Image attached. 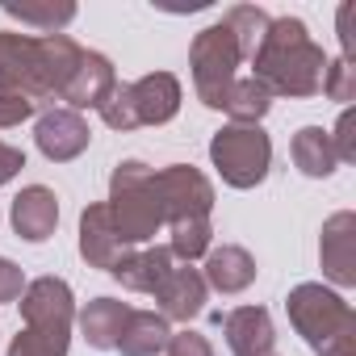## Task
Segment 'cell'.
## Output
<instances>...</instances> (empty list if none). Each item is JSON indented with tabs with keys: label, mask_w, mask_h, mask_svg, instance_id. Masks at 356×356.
<instances>
[{
	"label": "cell",
	"mask_w": 356,
	"mask_h": 356,
	"mask_svg": "<svg viewBox=\"0 0 356 356\" xmlns=\"http://www.w3.org/2000/svg\"><path fill=\"white\" fill-rule=\"evenodd\" d=\"M176 268V260H172V252L168 248H143V252H126L113 268H109V277H118L126 289H134V293H155L159 289V281L168 277Z\"/></svg>",
	"instance_id": "cell-19"
},
{
	"label": "cell",
	"mask_w": 356,
	"mask_h": 356,
	"mask_svg": "<svg viewBox=\"0 0 356 356\" xmlns=\"http://www.w3.org/2000/svg\"><path fill=\"white\" fill-rule=\"evenodd\" d=\"M0 92H22L38 101V38L0 34Z\"/></svg>",
	"instance_id": "cell-11"
},
{
	"label": "cell",
	"mask_w": 356,
	"mask_h": 356,
	"mask_svg": "<svg viewBox=\"0 0 356 356\" xmlns=\"http://www.w3.org/2000/svg\"><path fill=\"white\" fill-rule=\"evenodd\" d=\"M352 13H356V5H343V9H339V42H343V59H352V55H356V30H352Z\"/></svg>",
	"instance_id": "cell-33"
},
{
	"label": "cell",
	"mask_w": 356,
	"mask_h": 356,
	"mask_svg": "<svg viewBox=\"0 0 356 356\" xmlns=\"http://www.w3.org/2000/svg\"><path fill=\"white\" fill-rule=\"evenodd\" d=\"M331 147H335V155H339L343 163H352V159H356V113H352V109H343V113H339L335 134H331Z\"/></svg>",
	"instance_id": "cell-29"
},
{
	"label": "cell",
	"mask_w": 356,
	"mask_h": 356,
	"mask_svg": "<svg viewBox=\"0 0 356 356\" xmlns=\"http://www.w3.org/2000/svg\"><path fill=\"white\" fill-rule=\"evenodd\" d=\"M0 9H5L9 17H17L22 26L42 30V34H59V30L76 17V5H72V0H47V5H26V0H22V5H13V0H5Z\"/></svg>",
	"instance_id": "cell-24"
},
{
	"label": "cell",
	"mask_w": 356,
	"mask_h": 356,
	"mask_svg": "<svg viewBox=\"0 0 356 356\" xmlns=\"http://www.w3.org/2000/svg\"><path fill=\"white\" fill-rule=\"evenodd\" d=\"M22 168H26V151H22V147H9V143H0V185H9Z\"/></svg>",
	"instance_id": "cell-32"
},
{
	"label": "cell",
	"mask_w": 356,
	"mask_h": 356,
	"mask_svg": "<svg viewBox=\"0 0 356 356\" xmlns=\"http://www.w3.org/2000/svg\"><path fill=\"white\" fill-rule=\"evenodd\" d=\"M130 248L118 239L113 231V218H109V206L105 202H92L84 214H80V256L92 264V268H113Z\"/></svg>",
	"instance_id": "cell-16"
},
{
	"label": "cell",
	"mask_w": 356,
	"mask_h": 356,
	"mask_svg": "<svg viewBox=\"0 0 356 356\" xmlns=\"http://www.w3.org/2000/svg\"><path fill=\"white\" fill-rule=\"evenodd\" d=\"M151 298L159 302V314H163V318L189 323V318H197V314L206 310L210 289H206V281H202V273H197V268L176 264V268L159 281V289H155Z\"/></svg>",
	"instance_id": "cell-12"
},
{
	"label": "cell",
	"mask_w": 356,
	"mask_h": 356,
	"mask_svg": "<svg viewBox=\"0 0 356 356\" xmlns=\"http://www.w3.org/2000/svg\"><path fill=\"white\" fill-rule=\"evenodd\" d=\"M38 113V101L22 97V92H0V130H9V126H22L26 118Z\"/></svg>",
	"instance_id": "cell-28"
},
{
	"label": "cell",
	"mask_w": 356,
	"mask_h": 356,
	"mask_svg": "<svg viewBox=\"0 0 356 356\" xmlns=\"http://www.w3.org/2000/svg\"><path fill=\"white\" fill-rule=\"evenodd\" d=\"M34 143H38V151H42L51 163H67V159H76V155L92 143V130H88V122H84L80 113H72V109H51V113H42L38 126H34Z\"/></svg>",
	"instance_id": "cell-10"
},
{
	"label": "cell",
	"mask_w": 356,
	"mask_h": 356,
	"mask_svg": "<svg viewBox=\"0 0 356 356\" xmlns=\"http://www.w3.org/2000/svg\"><path fill=\"white\" fill-rule=\"evenodd\" d=\"M210 159L231 189H256L268 176L273 143L260 126H222L210 138Z\"/></svg>",
	"instance_id": "cell-7"
},
{
	"label": "cell",
	"mask_w": 356,
	"mask_h": 356,
	"mask_svg": "<svg viewBox=\"0 0 356 356\" xmlns=\"http://www.w3.org/2000/svg\"><path fill=\"white\" fill-rule=\"evenodd\" d=\"M268 13L264 9H256V5H235L227 17H222V26L235 34V42H239V55L243 59H252L256 55V47L264 42V34H268Z\"/></svg>",
	"instance_id": "cell-25"
},
{
	"label": "cell",
	"mask_w": 356,
	"mask_h": 356,
	"mask_svg": "<svg viewBox=\"0 0 356 356\" xmlns=\"http://www.w3.org/2000/svg\"><path fill=\"white\" fill-rule=\"evenodd\" d=\"M268 356H273V352H268Z\"/></svg>",
	"instance_id": "cell-34"
},
{
	"label": "cell",
	"mask_w": 356,
	"mask_h": 356,
	"mask_svg": "<svg viewBox=\"0 0 356 356\" xmlns=\"http://www.w3.org/2000/svg\"><path fill=\"white\" fill-rule=\"evenodd\" d=\"M218 323H222V331H227V348L235 352V356H268L273 352V318H268V310L264 306H239V310H231L227 318L218 314Z\"/></svg>",
	"instance_id": "cell-17"
},
{
	"label": "cell",
	"mask_w": 356,
	"mask_h": 356,
	"mask_svg": "<svg viewBox=\"0 0 356 356\" xmlns=\"http://www.w3.org/2000/svg\"><path fill=\"white\" fill-rule=\"evenodd\" d=\"M285 310L298 335L318 356H356V314L335 289H323L318 281H302L289 289Z\"/></svg>",
	"instance_id": "cell-3"
},
{
	"label": "cell",
	"mask_w": 356,
	"mask_h": 356,
	"mask_svg": "<svg viewBox=\"0 0 356 356\" xmlns=\"http://www.w3.org/2000/svg\"><path fill=\"white\" fill-rule=\"evenodd\" d=\"M109 218L113 231L126 248L155 239V231L163 227V206L155 193V168H147L143 159H126L113 168L109 176Z\"/></svg>",
	"instance_id": "cell-4"
},
{
	"label": "cell",
	"mask_w": 356,
	"mask_h": 356,
	"mask_svg": "<svg viewBox=\"0 0 356 356\" xmlns=\"http://www.w3.org/2000/svg\"><path fill=\"white\" fill-rule=\"evenodd\" d=\"M163 352H168V356H214L210 339H206V335H197V331H181V335H172Z\"/></svg>",
	"instance_id": "cell-30"
},
{
	"label": "cell",
	"mask_w": 356,
	"mask_h": 356,
	"mask_svg": "<svg viewBox=\"0 0 356 356\" xmlns=\"http://www.w3.org/2000/svg\"><path fill=\"white\" fill-rule=\"evenodd\" d=\"M155 193L163 206V222L176 218H210L214 210V185L189 163H172L155 172Z\"/></svg>",
	"instance_id": "cell-8"
},
{
	"label": "cell",
	"mask_w": 356,
	"mask_h": 356,
	"mask_svg": "<svg viewBox=\"0 0 356 356\" xmlns=\"http://www.w3.org/2000/svg\"><path fill=\"white\" fill-rule=\"evenodd\" d=\"M181 109V80L172 72H151L134 84H118L109 101L101 105V118L109 130H134V126H163Z\"/></svg>",
	"instance_id": "cell-5"
},
{
	"label": "cell",
	"mask_w": 356,
	"mask_h": 356,
	"mask_svg": "<svg viewBox=\"0 0 356 356\" xmlns=\"http://www.w3.org/2000/svg\"><path fill=\"white\" fill-rule=\"evenodd\" d=\"M126 318H130V306H126V302H118V298H97V302H88V306L80 310V331H84L88 348L109 352V348H118V335H122Z\"/></svg>",
	"instance_id": "cell-20"
},
{
	"label": "cell",
	"mask_w": 356,
	"mask_h": 356,
	"mask_svg": "<svg viewBox=\"0 0 356 356\" xmlns=\"http://www.w3.org/2000/svg\"><path fill=\"white\" fill-rule=\"evenodd\" d=\"M80 55H84V47L67 34H42L38 38V101L63 97L67 80L80 67Z\"/></svg>",
	"instance_id": "cell-13"
},
{
	"label": "cell",
	"mask_w": 356,
	"mask_h": 356,
	"mask_svg": "<svg viewBox=\"0 0 356 356\" xmlns=\"http://www.w3.org/2000/svg\"><path fill=\"white\" fill-rule=\"evenodd\" d=\"M318 260H323V277L339 289L356 285V214L339 210L323 222V239H318Z\"/></svg>",
	"instance_id": "cell-9"
},
{
	"label": "cell",
	"mask_w": 356,
	"mask_h": 356,
	"mask_svg": "<svg viewBox=\"0 0 356 356\" xmlns=\"http://www.w3.org/2000/svg\"><path fill=\"white\" fill-rule=\"evenodd\" d=\"M268 105H273L268 88L260 80H252V76L235 80L231 92H227V101H222V109L231 113V126H260V118L268 113Z\"/></svg>",
	"instance_id": "cell-23"
},
{
	"label": "cell",
	"mask_w": 356,
	"mask_h": 356,
	"mask_svg": "<svg viewBox=\"0 0 356 356\" xmlns=\"http://www.w3.org/2000/svg\"><path fill=\"white\" fill-rule=\"evenodd\" d=\"M289 155H293L298 172L314 176V181H318V176H331L335 163H339V155H335V147H331V130H323V126H306V130H298Z\"/></svg>",
	"instance_id": "cell-22"
},
{
	"label": "cell",
	"mask_w": 356,
	"mask_h": 356,
	"mask_svg": "<svg viewBox=\"0 0 356 356\" xmlns=\"http://www.w3.org/2000/svg\"><path fill=\"white\" fill-rule=\"evenodd\" d=\"M9 218H13V231H17L26 243H42V239H51L55 227H59V197H55L47 185H30V189H22V193L13 197Z\"/></svg>",
	"instance_id": "cell-15"
},
{
	"label": "cell",
	"mask_w": 356,
	"mask_h": 356,
	"mask_svg": "<svg viewBox=\"0 0 356 356\" xmlns=\"http://www.w3.org/2000/svg\"><path fill=\"white\" fill-rule=\"evenodd\" d=\"M172 331H168V318L155 314V310H130L122 335H118V352L122 356H159L168 348Z\"/></svg>",
	"instance_id": "cell-21"
},
{
	"label": "cell",
	"mask_w": 356,
	"mask_h": 356,
	"mask_svg": "<svg viewBox=\"0 0 356 356\" xmlns=\"http://www.w3.org/2000/svg\"><path fill=\"white\" fill-rule=\"evenodd\" d=\"M239 63H243L239 42H235V34H231L222 22L206 26V30L193 38V47H189V67H193V88H197L202 105L222 109L231 84L239 80V76H235Z\"/></svg>",
	"instance_id": "cell-6"
},
{
	"label": "cell",
	"mask_w": 356,
	"mask_h": 356,
	"mask_svg": "<svg viewBox=\"0 0 356 356\" xmlns=\"http://www.w3.org/2000/svg\"><path fill=\"white\" fill-rule=\"evenodd\" d=\"M22 289H26L22 268H17L13 260L0 256V302H17V298H22Z\"/></svg>",
	"instance_id": "cell-31"
},
{
	"label": "cell",
	"mask_w": 356,
	"mask_h": 356,
	"mask_svg": "<svg viewBox=\"0 0 356 356\" xmlns=\"http://www.w3.org/2000/svg\"><path fill=\"white\" fill-rule=\"evenodd\" d=\"M168 231H172V243H168V252H172V260H185V264H193L197 256H206L210 252V218H176V222H168Z\"/></svg>",
	"instance_id": "cell-26"
},
{
	"label": "cell",
	"mask_w": 356,
	"mask_h": 356,
	"mask_svg": "<svg viewBox=\"0 0 356 356\" xmlns=\"http://www.w3.org/2000/svg\"><path fill=\"white\" fill-rule=\"evenodd\" d=\"M113 88H118L113 63H109L105 55H97V51H84V55H80V67H76V76L67 80V88H63L59 101H67L72 113H80V109H101Z\"/></svg>",
	"instance_id": "cell-14"
},
{
	"label": "cell",
	"mask_w": 356,
	"mask_h": 356,
	"mask_svg": "<svg viewBox=\"0 0 356 356\" xmlns=\"http://www.w3.org/2000/svg\"><path fill=\"white\" fill-rule=\"evenodd\" d=\"M323 72L327 55L298 17L268 22V34L252 55V80H260L268 97H314L323 92Z\"/></svg>",
	"instance_id": "cell-1"
},
{
	"label": "cell",
	"mask_w": 356,
	"mask_h": 356,
	"mask_svg": "<svg viewBox=\"0 0 356 356\" xmlns=\"http://www.w3.org/2000/svg\"><path fill=\"white\" fill-rule=\"evenodd\" d=\"M17 306H22L26 331L13 335L5 356H67L72 323H76L72 285L59 281V277H38L22 289Z\"/></svg>",
	"instance_id": "cell-2"
},
{
	"label": "cell",
	"mask_w": 356,
	"mask_h": 356,
	"mask_svg": "<svg viewBox=\"0 0 356 356\" xmlns=\"http://www.w3.org/2000/svg\"><path fill=\"white\" fill-rule=\"evenodd\" d=\"M323 92L331 101H356V63L352 59H335L323 72Z\"/></svg>",
	"instance_id": "cell-27"
},
{
	"label": "cell",
	"mask_w": 356,
	"mask_h": 356,
	"mask_svg": "<svg viewBox=\"0 0 356 356\" xmlns=\"http://www.w3.org/2000/svg\"><path fill=\"white\" fill-rule=\"evenodd\" d=\"M202 281H206V289H218V293H243V289L256 281V260H252L248 248H239V243L210 248V252H206Z\"/></svg>",
	"instance_id": "cell-18"
}]
</instances>
